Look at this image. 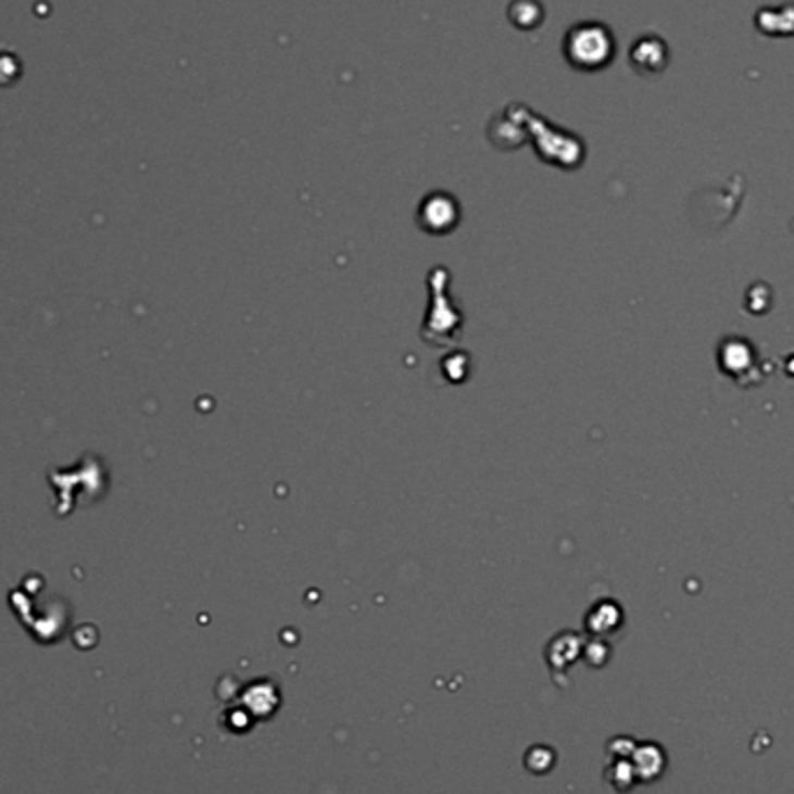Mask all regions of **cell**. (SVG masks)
<instances>
[{"mask_svg": "<svg viewBox=\"0 0 794 794\" xmlns=\"http://www.w3.org/2000/svg\"><path fill=\"white\" fill-rule=\"evenodd\" d=\"M614 45L609 33L600 26H581L569 33L567 56L579 67H600L612 59Z\"/></svg>", "mask_w": 794, "mask_h": 794, "instance_id": "cell-1", "label": "cell"}]
</instances>
